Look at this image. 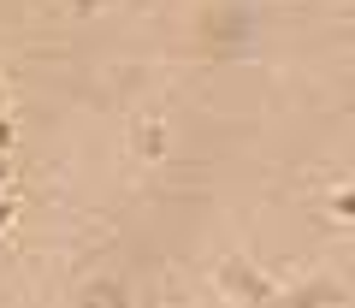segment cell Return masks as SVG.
I'll list each match as a JSON object with an SVG mask.
<instances>
[{
	"label": "cell",
	"instance_id": "3",
	"mask_svg": "<svg viewBox=\"0 0 355 308\" xmlns=\"http://www.w3.org/2000/svg\"><path fill=\"white\" fill-rule=\"evenodd\" d=\"M0 113H6V89H0Z\"/></svg>",
	"mask_w": 355,
	"mask_h": 308
},
{
	"label": "cell",
	"instance_id": "1",
	"mask_svg": "<svg viewBox=\"0 0 355 308\" xmlns=\"http://www.w3.org/2000/svg\"><path fill=\"white\" fill-rule=\"evenodd\" d=\"M12 148V125H6V113H0V154Z\"/></svg>",
	"mask_w": 355,
	"mask_h": 308
},
{
	"label": "cell",
	"instance_id": "2",
	"mask_svg": "<svg viewBox=\"0 0 355 308\" xmlns=\"http://www.w3.org/2000/svg\"><path fill=\"white\" fill-rule=\"evenodd\" d=\"M6 172H12V160H6V154H0V178H6Z\"/></svg>",
	"mask_w": 355,
	"mask_h": 308
}]
</instances>
